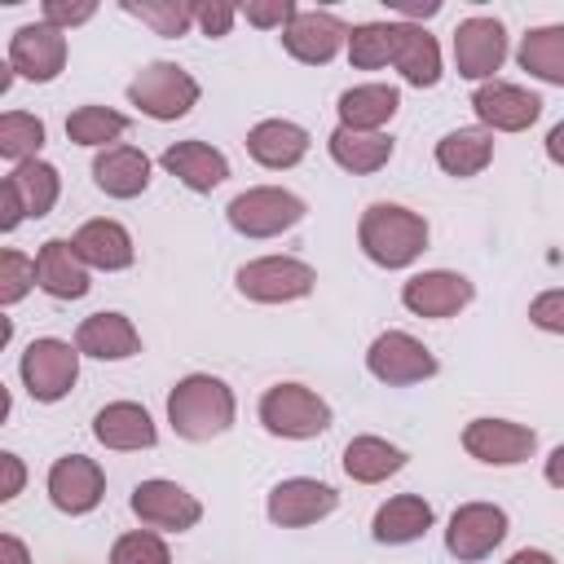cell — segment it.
<instances>
[{"mask_svg":"<svg viewBox=\"0 0 564 564\" xmlns=\"http://www.w3.org/2000/svg\"><path fill=\"white\" fill-rule=\"evenodd\" d=\"M361 251L383 269H405L427 247V220L401 203H370L357 220Z\"/></svg>","mask_w":564,"mask_h":564,"instance_id":"6da1fadb","label":"cell"},{"mask_svg":"<svg viewBox=\"0 0 564 564\" xmlns=\"http://www.w3.org/2000/svg\"><path fill=\"white\" fill-rule=\"evenodd\" d=\"M167 423L181 441H212L225 436L234 423V392L216 375H185L167 392Z\"/></svg>","mask_w":564,"mask_h":564,"instance_id":"7a4b0ae2","label":"cell"},{"mask_svg":"<svg viewBox=\"0 0 564 564\" xmlns=\"http://www.w3.org/2000/svg\"><path fill=\"white\" fill-rule=\"evenodd\" d=\"M260 423L286 441H313L330 427V405L304 383H273L260 397Z\"/></svg>","mask_w":564,"mask_h":564,"instance_id":"3957f363","label":"cell"},{"mask_svg":"<svg viewBox=\"0 0 564 564\" xmlns=\"http://www.w3.org/2000/svg\"><path fill=\"white\" fill-rule=\"evenodd\" d=\"M128 101L159 119V123H172L181 115H189L198 106V79L189 70H181L176 62H150L132 84H128Z\"/></svg>","mask_w":564,"mask_h":564,"instance_id":"277c9868","label":"cell"},{"mask_svg":"<svg viewBox=\"0 0 564 564\" xmlns=\"http://www.w3.org/2000/svg\"><path fill=\"white\" fill-rule=\"evenodd\" d=\"M225 216L242 238H273L304 220V198L278 185H256V189H242L225 207Z\"/></svg>","mask_w":564,"mask_h":564,"instance_id":"5b68a950","label":"cell"},{"mask_svg":"<svg viewBox=\"0 0 564 564\" xmlns=\"http://www.w3.org/2000/svg\"><path fill=\"white\" fill-rule=\"evenodd\" d=\"M18 370H22L26 392H31L35 401L53 405V401H62V397L75 388V379H79V348L66 344V339H53V335L31 339L26 352H22V361H18Z\"/></svg>","mask_w":564,"mask_h":564,"instance_id":"8992f818","label":"cell"},{"mask_svg":"<svg viewBox=\"0 0 564 564\" xmlns=\"http://www.w3.org/2000/svg\"><path fill=\"white\" fill-rule=\"evenodd\" d=\"M313 286H317L313 264L295 256H260L238 269V291L256 304H291V300H304Z\"/></svg>","mask_w":564,"mask_h":564,"instance_id":"52a82bcc","label":"cell"},{"mask_svg":"<svg viewBox=\"0 0 564 564\" xmlns=\"http://www.w3.org/2000/svg\"><path fill=\"white\" fill-rule=\"evenodd\" d=\"M366 370L388 383V388H410L436 375V357L405 330H383L370 348H366Z\"/></svg>","mask_w":564,"mask_h":564,"instance_id":"ba28073f","label":"cell"},{"mask_svg":"<svg viewBox=\"0 0 564 564\" xmlns=\"http://www.w3.org/2000/svg\"><path fill=\"white\" fill-rule=\"evenodd\" d=\"M132 516L145 529H163V533H185L203 520V502L181 489L176 480H141L132 489Z\"/></svg>","mask_w":564,"mask_h":564,"instance_id":"9c48e42d","label":"cell"},{"mask_svg":"<svg viewBox=\"0 0 564 564\" xmlns=\"http://www.w3.org/2000/svg\"><path fill=\"white\" fill-rule=\"evenodd\" d=\"M507 538V511L494 502H463L449 516L445 529V551L463 564H476L485 555H494V546Z\"/></svg>","mask_w":564,"mask_h":564,"instance_id":"30bf717a","label":"cell"},{"mask_svg":"<svg viewBox=\"0 0 564 564\" xmlns=\"http://www.w3.org/2000/svg\"><path fill=\"white\" fill-rule=\"evenodd\" d=\"M502 62H507V31L498 18H463L454 26V66L463 79L489 84Z\"/></svg>","mask_w":564,"mask_h":564,"instance_id":"8fae6325","label":"cell"},{"mask_svg":"<svg viewBox=\"0 0 564 564\" xmlns=\"http://www.w3.org/2000/svg\"><path fill=\"white\" fill-rule=\"evenodd\" d=\"M9 66H13V75H22L31 84L57 79L62 66H66V31H57L48 22L18 26L13 40H9Z\"/></svg>","mask_w":564,"mask_h":564,"instance_id":"7c38bea8","label":"cell"},{"mask_svg":"<svg viewBox=\"0 0 564 564\" xmlns=\"http://www.w3.org/2000/svg\"><path fill=\"white\" fill-rule=\"evenodd\" d=\"M471 110L476 119L489 128V132H524L529 123H538L542 115V97L520 88V84H507V79H489L471 93Z\"/></svg>","mask_w":564,"mask_h":564,"instance_id":"4fadbf2b","label":"cell"},{"mask_svg":"<svg viewBox=\"0 0 564 564\" xmlns=\"http://www.w3.org/2000/svg\"><path fill=\"white\" fill-rule=\"evenodd\" d=\"M538 436L533 427L524 423H511V419H471L463 427V449L480 463H494V467H516L533 454Z\"/></svg>","mask_w":564,"mask_h":564,"instance_id":"5bb4252c","label":"cell"},{"mask_svg":"<svg viewBox=\"0 0 564 564\" xmlns=\"http://www.w3.org/2000/svg\"><path fill=\"white\" fill-rule=\"evenodd\" d=\"M106 494V471L84 458V454H66L48 467V498L57 511L66 516H88Z\"/></svg>","mask_w":564,"mask_h":564,"instance_id":"9a60e30c","label":"cell"},{"mask_svg":"<svg viewBox=\"0 0 564 564\" xmlns=\"http://www.w3.org/2000/svg\"><path fill=\"white\" fill-rule=\"evenodd\" d=\"M339 507V494L322 480H308V476H291V480H278L273 494H269V520L282 524V529H304V524H317L322 516H330Z\"/></svg>","mask_w":564,"mask_h":564,"instance_id":"2e32d148","label":"cell"},{"mask_svg":"<svg viewBox=\"0 0 564 564\" xmlns=\"http://www.w3.org/2000/svg\"><path fill=\"white\" fill-rule=\"evenodd\" d=\"M282 44L295 62L304 66H326L344 44H348V26L326 13V9H300L295 22L282 31Z\"/></svg>","mask_w":564,"mask_h":564,"instance_id":"e0dca14e","label":"cell"},{"mask_svg":"<svg viewBox=\"0 0 564 564\" xmlns=\"http://www.w3.org/2000/svg\"><path fill=\"white\" fill-rule=\"evenodd\" d=\"M476 295V286L463 278V273H449V269H427V273H414L405 286H401V304L414 313V317H454L458 308H467Z\"/></svg>","mask_w":564,"mask_h":564,"instance_id":"ac0fdd59","label":"cell"},{"mask_svg":"<svg viewBox=\"0 0 564 564\" xmlns=\"http://www.w3.org/2000/svg\"><path fill=\"white\" fill-rule=\"evenodd\" d=\"M35 286L53 300H79L88 295V264L84 256L75 251V242L66 238H48L40 251H35Z\"/></svg>","mask_w":564,"mask_h":564,"instance_id":"d6986e66","label":"cell"},{"mask_svg":"<svg viewBox=\"0 0 564 564\" xmlns=\"http://www.w3.org/2000/svg\"><path fill=\"white\" fill-rule=\"evenodd\" d=\"M159 163H163L185 189H194V194H212V189L229 176V159H225L216 145H207V141H176V145L163 150Z\"/></svg>","mask_w":564,"mask_h":564,"instance_id":"ffe728a7","label":"cell"},{"mask_svg":"<svg viewBox=\"0 0 564 564\" xmlns=\"http://www.w3.org/2000/svg\"><path fill=\"white\" fill-rule=\"evenodd\" d=\"M75 251L84 256L88 269H106V273H119L137 260V247H132V234L119 225V220H84L75 229Z\"/></svg>","mask_w":564,"mask_h":564,"instance_id":"44dd1931","label":"cell"},{"mask_svg":"<svg viewBox=\"0 0 564 564\" xmlns=\"http://www.w3.org/2000/svg\"><path fill=\"white\" fill-rule=\"evenodd\" d=\"M75 348L97 361H123L141 352V335L123 313H93L75 330Z\"/></svg>","mask_w":564,"mask_h":564,"instance_id":"7402d4cb","label":"cell"},{"mask_svg":"<svg viewBox=\"0 0 564 564\" xmlns=\"http://www.w3.org/2000/svg\"><path fill=\"white\" fill-rule=\"evenodd\" d=\"M93 436L106 449H150L159 441L150 410L137 405V401H110V405H101L97 419H93Z\"/></svg>","mask_w":564,"mask_h":564,"instance_id":"603a6c76","label":"cell"},{"mask_svg":"<svg viewBox=\"0 0 564 564\" xmlns=\"http://www.w3.org/2000/svg\"><path fill=\"white\" fill-rule=\"evenodd\" d=\"M247 154L260 163V167H295L304 154H308V132L291 119H260L251 132H247Z\"/></svg>","mask_w":564,"mask_h":564,"instance_id":"cb8c5ba5","label":"cell"},{"mask_svg":"<svg viewBox=\"0 0 564 564\" xmlns=\"http://www.w3.org/2000/svg\"><path fill=\"white\" fill-rule=\"evenodd\" d=\"M93 181L110 198H137L150 185V159L137 145H106L93 159Z\"/></svg>","mask_w":564,"mask_h":564,"instance_id":"d4e9b609","label":"cell"},{"mask_svg":"<svg viewBox=\"0 0 564 564\" xmlns=\"http://www.w3.org/2000/svg\"><path fill=\"white\" fill-rule=\"evenodd\" d=\"M392 66L401 70L405 84H414V88H432V84H441V44H436L423 26H414V22H397Z\"/></svg>","mask_w":564,"mask_h":564,"instance_id":"484cf974","label":"cell"},{"mask_svg":"<svg viewBox=\"0 0 564 564\" xmlns=\"http://www.w3.org/2000/svg\"><path fill=\"white\" fill-rule=\"evenodd\" d=\"M375 542L383 546H405L419 542L432 529V502H423L419 494H397L375 511Z\"/></svg>","mask_w":564,"mask_h":564,"instance_id":"4316f807","label":"cell"},{"mask_svg":"<svg viewBox=\"0 0 564 564\" xmlns=\"http://www.w3.org/2000/svg\"><path fill=\"white\" fill-rule=\"evenodd\" d=\"M326 150H330V159L344 167V172H352V176H370V172H379L388 159H392V137L388 132H357V128H335L330 137H326Z\"/></svg>","mask_w":564,"mask_h":564,"instance_id":"83f0119b","label":"cell"},{"mask_svg":"<svg viewBox=\"0 0 564 564\" xmlns=\"http://www.w3.org/2000/svg\"><path fill=\"white\" fill-rule=\"evenodd\" d=\"M401 106V93L392 84H357L348 93H339V123L357 128V132H379Z\"/></svg>","mask_w":564,"mask_h":564,"instance_id":"f1b7e54d","label":"cell"},{"mask_svg":"<svg viewBox=\"0 0 564 564\" xmlns=\"http://www.w3.org/2000/svg\"><path fill=\"white\" fill-rule=\"evenodd\" d=\"M494 159V132L489 128H454L436 141V167L449 176H476Z\"/></svg>","mask_w":564,"mask_h":564,"instance_id":"f546056e","label":"cell"},{"mask_svg":"<svg viewBox=\"0 0 564 564\" xmlns=\"http://www.w3.org/2000/svg\"><path fill=\"white\" fill-rule=\"evenodd\" d=\"M401 467H405V449L388 445L383 436H352L344 445V471L357 485H379V480L397 476Z\"/></svg>","mask_w":564,"mask_h":564,"instance_id":"4dcf8cb0","label":"cell"},{"mask_svg":"<svg viewBox=\"0 0 564 564\" xmlns=\"http://www.w3.org/2000/svg\"><path fill=\"white\" fill-rule=\"evenodd\" d=\"M4 185L22 198V212L35 216V220L48 216L53 203H57V194H62V176H57V167L44 163V159H26V163H18V167L4 176Z\"/></svg>","mask_w":564,"mask_h":564,"instance_id":"1f68e13d","label":"cell"},{"mask_svg":"<svg viewBox=\"0 0 564 564\" xmlns=\"http://www.w3.org/2000/svg\"><path fill=\"white\" fill-rule=\"evenodd\" d=\"M520 66L529 75H538L542 84H564V22L555 26H533L520 48H516Z\"/></svg>","mask_w":564,"mask_h":564,"instance_id":"d6a6232c","label":"cell"},{"mask_svg":"<svg viewBox=\"0 0 564 564\" xmlns=\"http://www.w3.org/2000/svg\"><path fill=\"white\" fill-rule=\"evenodd\" d=\"M128 18H141L154 35H167V40H176V35H185L189 26H194V4L189 0H123L119 4Z\"/></svg>","mask_w":564,"mask_h":564,"instance_id":"836d02e7","label":"cell"},{"mask_svg":"<svg viewBox=\"0 0 564 564\" xmlns=\"http://www.w3.org/2000/svg\"><path fill=\"white\" fill-rule=\"evenodd\" d=\"M392 40H397V22H361L348 31V62L357 70H379L392 62Z\"/></svg>","mask_w":564,"mask_h":564,"instance_id":"e575fe53","label":"cell"},{"mask_svg":"<svg viewBox=\"0 0 564 564\" xmlns=\"http://www.w3.org/2000/svg\"><path fill=\"white\" fill-rule=\"evenodd\" d=\"M123 132H128V119L119 110H106V106H79L66 115V137L75 145H101L106 150V141H115Z\"/></svg>","mask_w":564,"mask_h":564,"instance_id":"d590c367","label":"cell"},{"mask_svg":"<svg viewBox=\"0 0 564 564\" xmlns=\"http://www.w3.org/2000/svg\"><path fill=\"white\" fill-rule=\"evenodd\" d=\"M40 145H44V123L35 115H22V110L0 115V154L13 159V167L26 163V159H35Z\"/></svg>","mask_w":564,"mask_h":564,"instance_id":"8d00e7d4","label":"cell"},{"mask_svg":"<svg viewBox=\"0 0 564 564\" xmlns=\"http://www.w3.org/2000/svg\"><path fill=\"white\" fill-rule=\"evenodd\" d=\"M110 564H172V555L154 529H137L110 546Z\"/></svg>","mask_w":564,"mask_h":564,"instance_id":"74e56055","label":"cell"},{"mask_svg":"<svg viewBox=\"0 0 564 564\" xmlns=\"http://www.w3.org/2000/svg\"><path fill=\"white\" fill-rule=\"evenodd\" d=\"M35 286V260L22 251H0V304H18Z\"/></svg>","mask_w":564,"mask_h":564,"instance_id":"f35d334b","label":"cell"},{"mask_svg":"<svg viewBox=\"0 0 564 564\" xmlns=\"http://www.w3.org/2000/svg\"><path fill=\"white\" fill-rule=\"evenodd\" d=\"M238 13H242L251 26H260V31H273V26L286 31L300 9H295V0H247Z\"/></svg>","mask_w":564,"mask_h":564,"instance_id":"ab89813d","label":"cell"},{"mask_svg":"<svg viewBox=\"0 0 564 564\" xmlns=\"http://www.w3.org/2000/svg\"><path fill=\"white\" fill-rule=\"evenodd\" d=\"M40 13H44L40 22H48V26L66 31V26L88 22V18L97 13V4H93V0H44V9H40Z\"/></svg>","mask_w":564,"mask_h":564,"instance_id":"60d3db41","label":"cell"},{"mask_svg":"<svg viewBox=\"0 0 564 564\" xmlns=\"http://www.w3.org/2000/svg\"><path fill=\"white\" fill-rule=\"evenodd\" d=\"M234 18H238V9H234V4H225V0H198V4H194V22H198V31H203V35H212V40L229 35Z\"/></svg>","mask_w":564,"mask_h":564,"instance_id":"b9f144b4","label":"cell"},{"mask_svg":"<svg viewBox=\"0 0 564 564\" xmlns=\"http://www.w3.org/2000/svg\"><path fill=\"white\" fill-rule=\"evenodd\" d=\"M529 322L538 330H551V335H564V291H542L533 304H529Z\"/></svg>","mask_w":564,"mask_h":564,"instance_id":"7bdbcfd3","label":"cell"},{"mask_svg":"<svg viewBox=\"0 0 564 564\" xmlns=\"http://www.w3.org/2000/svg\"><path fill=\"white\" fill-rule=\"evenodd\" d=\"M0 467H4V485H0V498L9 502V498H18V494H22L26 467H22V458H18V454H0Z\"/></svg>","mask_w":564,"mask_h":564,"instance_id":"ee69618b","label":"cell"},{"mask_svg":"<svg viewBox=\"0 0 564 564\" xmlns=\"http://www.w3.org/2000/svg\"><path fill=\"white\" fill-rule=\"evenodd\" d=\"M26 220V212H22V198L9 189V185H0V229L9 234V229H18Z\"/></svg>","mask_w":564,"mask_h":564,"instance_id":"f6af8a7d","label":"cell"},{"mask_svg":"<svg viewBox=\"0 0 564 564\" xmlns=\"http://www.w3.org/2000/svg\"><path fill=\"white\" fill-rule=\"evenodd\" d=\"M0 564H31L26 546H22L13 533H4V538H0Z\"/></svg>","mask_w":564,"mask_h":564,"instance_id":"bcb514c9","label":"cell"},{"mask_svg":"<svg viewBox=\"0 0 564 564\" xmlns=\"http://www.w3.org/2000/svg\"><path fill=\"white\" fill-rule=\"evenodd\" d=\"M546 159L564 167V119H560V123H555V128L546 132Z\"/></svg>","mask_w":564,"mask_h":564,"instance_id":"7dc6e473","label":"cell"},{"mask_svg":"<svg viewBox=\"0 0 564 564\" xmlns=\"http://www.w3.org/2000/svg\"><path fill=\"white\" fill-rule=\"evenodd\" d=\"M546 480H551L555 489H564V445L551 449V458H546Z\"/></svg>","mask_w":564,"mask_h":564,"instance_id":"c3c4849f","label":"cell"},{"mask_svg":"<svg viewBox=\"0 0 564 564\" xmlns=\"http://www.w3.org/2000/svg\"><path fill=\"white\" fill-rule=\"evenodd\" d=\"M507 564H555V555H546V551H538V546H524V551H516Z\"/></svg>","mask_w":564,"mask_h":564,"instance_id":"681fc988","label":"cell"},{"mask_svg":"<svg viewBox=\"0 0 564 564\" xmlns=\"http://www.w3.org/2000/svg\"><path fill=\"white\" fill-rule=\"evenodd\" d=\"M401 13L405 18H432V13H441V4L436 0H427V4H401Z\"/></svg>","mask_w":564,"mask_h":564,"instance_id":"f907efd6","label":"cell"}]
</instances>
